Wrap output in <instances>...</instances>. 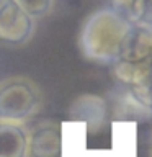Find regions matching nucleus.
Wrapping results in <instances>:
<instances>
[{
    "instance_id": "9",
    "label": "nucleus",
    "mask_w": 152,
    "mask_h": 157,
    "mask_svg": "<svg viewBox=\"0 0 152 157\" xmlns=\"http://www.w3.org/2000/svg\"><path fill=\"white\" fill-rule=\"evenodd\" d=\"M111 8L129 25L152 28V0H111Z\"/></svg>"
},
{
    "instance_id": "3",
    "label": "nucleus",
    "mask_w": 152,
    "mask_h": 157,
    "mask_svg": "<svg viewBox=\"0 0 152 157\" xmlns=\"http://www.w3.org/2000/svg\"><path fill=\"white\" fill-rule=\"evenodd\" d=\"M34 33V18L18 5L17 0H0V44L23 46Z\"/></svg>"
},
{
    "instance_id": "10",
    "label": "nucleus",
    "mask_w": 152,
    "mask_h": 157,
    "mask_svg": "<svg viewBox=\"0 0 152 157\" xmlns=\"http://www.w3.org/2000/svg\"><path fill=\"white\" fill-rule=\"evenodd\" d=\"M17 2L34 20L49 15L54 7V0H17Z\"/></svg>"
},
{
    "instance_id": "8",
    "label": "nucleus",
    "mask_w": 152,
    "mask_h": 157,
    "mask_svg": "<svg viewBox=\"0 0 152 157\" xmlns=\"http://www.w3.org/2000/svg\"><path fill=\"white\" fill-rule=\"evenodd\" d=\"M110 157H137L136 120H115L111 123Z\"/></svg>"
},
{
    "instance_id": "5",
    "label": "nucleus",
    "mask_w": 152,
    "mask_h": 157,
    "mask_svg": "<svg viewBox=\"0 0 152 157\" xmlns=\"http://www.w3.org/2000/svg\"><path fill=\"white\" fill-rule=\"evenodd\" d=\"M70 118L85 123L88 132H95L106 120V101L97 95H82L72 103Z\"/></svg>"
},
{
    "instance_id": "6",
    "label": "nucleus",
    "mask_w": 152,
    "mask_h": 157,
    "mask_svg": "<svg viewBox=\"0 0 152 157\" xmlns=\"http://www.w3.org/2000/svg\"><path fill=\"white\" fill-rule=\"evenodd\" d=\"M152 59V28L131 25L121 48L120 61L142 62Z\"/></svg>"
},
{
    "instance_id": "2",
    "label": "nucleus",
    "mask_w": 152,
    "mask_h": 157,
    "mask_svg": "<svg viewBox=\"0 0 152 157\" xmlns=\"http://www.w3.org/2000/svg\"><path fill=\"white\" fill-rule=\"evenodd\" d=\"M39 87L25 75H13L0 82V120L23 123L41 110Z\"/></svg>"
},
{
    "instance_id": "7",
    "label": "nucleus",
    "mask_w": 152,
    "mask_h": 157,
    "mask_svg": "<svg viewBox=\"0 0 152 157\" xmlns=\"http://www.w3.org/2000/svg\"><path fill=\"white\" fill-rule=\"evenodd\" d=\"M0 157H29V131L21 123L0 120Z\"/></svg>"
},
{
    "instance_id": "1",
    "label": "nucleus",
    "mask_w": 152,
    "mask_h": 157,
    "mask_svg": "<svg viewBox=\"0 0 152 157\" xmlns=\"http://www.w3.org/2000/svg\"><path fill=\"white\" fill-rule=\"evenodd\" d=\"M131 25L111 7L90 13L78 34V48L88 61L115 64Z\"/></svg>"
},
{
    "instance_id": "4",
    "label": "nucleus",
    "mask_w": 152,
    "mask_h": 157,
    "mask_svg": "<svg viewBox=\"0 0 152 157\" xmlns=\"http://www.w3.org/2000/svg\"><path fill=\"white\" fill-rule=\"evenodd\" d=\"M29 157H62V124L43 120L29 129Z\"/></svg>"
}]
</instances>
